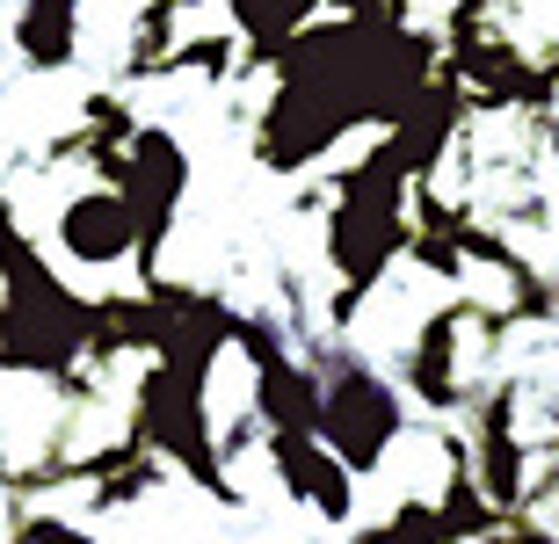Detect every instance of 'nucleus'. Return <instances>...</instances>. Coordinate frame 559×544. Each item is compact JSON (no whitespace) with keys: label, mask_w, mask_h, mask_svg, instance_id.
I'll return each mask as SVG.
<instances>
[{"label":"nucleus","mask_w":559,"mask_h":544,"mask_svg":"<svg viewBox=\"0 0 559 544\" xmlns=\"http://www.w3.org/2000/svg\"><path fill=\"white\" fill-rule=\"evenodd\" d=\"M400 436H407V399H400V385L385 371H371V363L334 356L320 371V443L349 464L356 480H371V472H385Z\"/></svg>","instance_id":"nucleus-1"},{"label":"nucleus","mask_w":559,"mask_h":544,"mask_svg":"<svg viewBox=\"0 0 559 544\" xmlns=\"http://www.w3.org/2000/svg\"><path fill=\"white\" fill-rule=\"evenodd\" d=\"M51 247L73 262V269H124V262H145V232L131 196L117 189V168H95L51 218Z\"/></svg>","instance_id":"nucleus-2"},{"label":"nucleus","mask_w":559,"mask_h":544,"mask_svg":"<svg viewBox=\"0 0 559 544\" xmlns=\"http://www.w3.org/2000/svg\"><path fill=\"white\" fill-rule=\"evenodd\" d=\"M189 146L175 138L167 124H139L131 131L124 160H117V189L131 196L139 210V232H145V262L167 247V226L182 218V196H189Z\"/></svg>","instance_id":"nucleus-3"},{"label":"nucleus","mask_w":559,"mask_h":544,"mask_svg":"<svg viewBox=\"0 0 559 544\" xmlns=\"http://www.w3.org/2000/svg\"><path fill=\"white\" fill-rule=\"evenodd\" d=\"M262 443H270V458H276V472H284L290 501H306L320 523H349L356 516V472L334 458L312 428H276V436H262Z\"/></svg>","instance_id":"nucleus-4"},{"label":"nucleus","mask_w":559,"mask_h":544,"mask_svg":"<svg viewBox=\"0 0 559 544\" xmlns=\"http://www.w3.org/2000/svg\"><path fill=\"white\" fill-rule=\"evenodd\" d=\"M15 59L29 73H66L81 59V0H22L15 8Z\"/></svg>","instance_id":"nucleus-5"},{"label":"nucleus","mask_w":559,"mask_h":544,"mask_svg":"<svg viewBox=\"0 0 559 544\" xmlns=\"http://www.w3.org/2000/svg\"><path fill=\"white\" fill-rule=\"evenodd\" d=\"M226 8H233V29L254 44V59H276L284 44L306 37L328 0H226Z\"/></svg>","instance_id":"nucleus-6"},{"label":"nucleus","mask_w":559,"mask_h":544,"mask_svg":"<svg viewBox=\"0 0 559 544\" xmlns=\"http://www.w3.org/2000/svg\"><path fill=\"white\" fill-rule=\"evenodd\" d=\"M22 544H109V537H95V530H81V523H51V516H37V523H22Z\"/></svg>","instance_id":"nucleus-7"},{"label":"nucleus","mask_w":559,"mask_h":544,"mask_svg":"<svg viewBox=\"0 0 559 544\" xmlns=\"http://www.w3.org/2000/svg\"><path fill=\"white\" fill-rule=\"evenodd\" d=\"M538 146H545V168L559 174V102H552V117H545V138H538Z\"/></svg>","instance_id":"nucleus-8"}]
</instances>
